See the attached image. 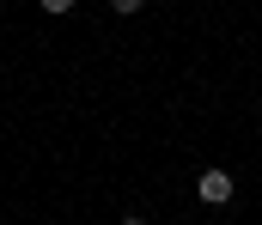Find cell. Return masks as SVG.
<instances>
[{
    "label": "cell",
    "instance_id": "obj_1",
    "mask_svg": "<svg viewBox=\"0 0 262 225\" xmlns=\"http://www.w3.org/2000/svg\"><path fill=\"white\" fill-rule=\"evenodd\" d=\"M195 201L201 207H226L232 201V170H201L195 177Z\"/></svg>",
    "mask_w": 262,
    "mask_h": 225
},
{
    "label": "cell",
    "instance_id": "obj_4",
    "mask_svg": "<svg viewBox=\"0 0 262 225\" xmlns=\"http://www.w3.org/2000/svg\"><path fill=\"white\" fill-rule=\"evenodd\" d=\"M122 225H146V219H140V213H128V219H122Z\"/></svg>",
    "mask_w": 262,
    "mask_h": 225
},
{
    "label": "cell",
    "instance_id": "obj_5",
    "mask_svg": "<svg viewBox=\"0 0 262 225\" xmlns=\"http://www.w3.org/2000/svg\"><path fill=\"white\" fill-rule=\"evenodd\" d=\"M0 6H6V0H0Z\"/></svg>",
    "mask_w": 262,
    "mask_h": 225
},
{
    "label": "cell",
    "instance_id": "obj_2",
    "mask_svg": "<svg viewBox=\"0 0 262 225\" xmlns=\"http://www.w3.org/2000/svg\"><path fill=\"white\" fill-rule=\"evenodd\" d=\"M37 6H43L49 18H67V12H73V0H37Z\"/></svg>",
    "mask_w": 262,
    "mask_h": 225
},
{
    "label": "cell",
    "instance_id": "obj_3",
    "mask_svg": "<svg viewBox=\"0 0 262 225\" xmlns=\"http://www.w3.org/2000/svg\"><path fill=\"white\" fill-rule=\"evenodd\" d=\"M110 6H116V12L128 18V12H140V6H146V0H110Z\"/></svg>",
    "mask_w": 262,
    "mask_h": 225
}]
</instances>
